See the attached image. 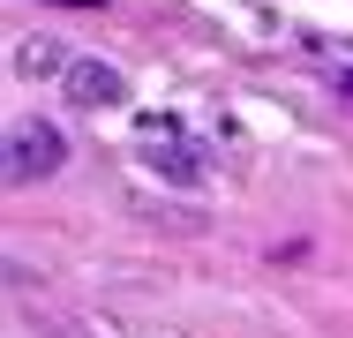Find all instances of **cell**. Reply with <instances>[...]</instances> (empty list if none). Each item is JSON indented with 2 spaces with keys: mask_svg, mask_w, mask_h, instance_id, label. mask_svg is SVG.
Wrapping results in <instances>:
<instances>
[{
  "mask_svg": "<svg viewBox=\"0 0 353 338\" xmlns=\"http://www.w3.org/2000/svg\"><path fill=\"white\" fill-rule=\"evenodd\" d=\"M61 158H68V135L53 128V121H15L8 128V150H0V181L30 188L46 173H61Z\"/></svg>",
  "mask_w": 353,
  "mask_h": 338,
  "instance_id": "obj_1",
  "label": "cell"
},
{
  "mask_svg": "<svg viewBox=\"0 0 353 338\" xmlns=\"http://www.w3.org/2000/svg\"><path fill=\"white\" fill-rule=\"evenodd\" d=\"M68 98L75 106H121V98H128V75L113 61H75L68 68Z\"/></svg>",
  "mask_w": 353,
  "mask_h": 338,
  "instance_id": "obj_2",
  "label": "cell"
},
{
  "mask_svg": "<svg viewBox=\"0 0 353 338\" xmlns=\"http://www.w3.org/2000/svg\"><path fill=\"white\" fill-rule=\"evenodd\" d=\"M68 53H61V38H15V75L23 83H46V75H68Z\"/></svg>",
  "mask_w": 353,
  "mask_h": 338,
  "instance_id": "obj_3",
  "label": "cell"
},
{
  "mask_svg": "<svg viewBox=\"0 0 353 338\" xmlns=\"http://www.w3.org/2000/svg\"><path fill=\"white\" fill-rule=\"evenodd\" d=\"M158 173H173V181H196V173H203V158H196V150H188V143H181V150H173V143H165V135H158Z\"/></svg>",
  "mask_w": 353,
  "mask_h": 338,
  "instance_id": "obj_4",
  "label": "cell"
}]
</instances>
